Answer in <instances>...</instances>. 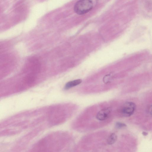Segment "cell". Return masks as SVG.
Masks as SVG:
<instances>
[{
    "instance_id": "obj_7",
    "label": "cell",
    "mask_w": 152,
    "mask_h": 152,
    "mask_svg": "<svg viewBox=\"0 0 152 152\" xmlns=\"http://www.w3.org/2000/svg\"><path fill=\"white\" fill-rule=\"evenodd\" d=\"M117 136L114 133L111 134L108 137L107 142L108 144L111 145L114 143L117 140Z\"/></svg>"
},
{
    "instance_id": "obj_4",
    "label": "cell",
    "mask_w": 152,
    "mask_h": 152,
    "mask_svg": "<svg viewBox=\"0 0 152 152\" xmlns=\"http://www.w3.org/2000/svg\"><path fill=\"white\" fill-rule=\"evenodd\" d=\"M82 82L81 79H77L68 82L66 83L64 87L65 89H69L80 84Z\"/></svg>"
},
{
    "instance_id": "obj_2",
    "label": "cell",
    "mask_w": 152,
    "mask_h": 152,
    "mask_svg": "<svg viewBox=\"0 0 152 152\" xmlns=\"http://www.w3.org/2000/svg\"><path fill=\"white\" fill-rule=\"evenodd\" d=\"M136 108L135 104L131 102H127L124 103L120 109V113L124 117H129L134 113Z\"/></svg>"
},
{
    "instance_id": "obj_6",
    "label": "cell",
    "mask_w": 152,
    "mask_h": 152,
    "mask_svg": "<svg viewBox=\"0 0 152 152\" xmlns=\"http://www.w3.org/2000/svg\"><path fill=\"white\" fill-rule=\"evenodd\" d=\"M114 77V74L112 72L105 75L103 77V80L105 84H108L111 82Z\"/></svg>"
},
{
    "instance_id": "obj_5",
    "label": "cell",
    "mask_w": 152,
    "mask_h": 152,
    "mask_svg": "<svg viewBox=\"0 0 152 152\" xmlns=\"http://www.w3.org/2000/svg\"><path fill=\"white\" fill-rule=\"evenodd\" d=\"M35 77L32 74H29L26 75L24 78L23 82L24 84L30 85L34 81Z\"/></svg>"
},
{
    "instance_id": "obj_8",
    "label": "cell",
    "mask_w": 152,
    "mask_h": 152,
    "mask_svg": "<svg viewBox=\"0 0 152 152\" xmlns=\"http://www.w3.org/2000/svg\"><path fill=\"white\" fill-rule=\"evenodd\" d=\"M126 126V125L124 123L121 122H117L116 123L115 126L116 128H120Z\"/></svg>"
},
{
    "instance_id": "obj_3",
    "label": "cell",
    "mask_w": 152,
    "mask_h": 152,
    "mask_svg": "<svg viewBox=\"0 0 152 152\" xmlns=\"http://www.w3.org/2000/svg\"><path fill=\"white\" fill-rule=\"evenodd\" d=\"M111 111V109L109 107L103 109L97 113L96 118L99 121L105 120L108 118Z\"/></svg>"
},
{
    "instance_id": "obj_9",
    "label": "cell",
    "mask_w": 152,
    "mask_h": 152,
    "mask_svg": "<svg viewBox=\"0 0 152 152\" xmlns=\"http://www.w3.org/2000/svg\"><path fill=\"white\" fill-rule=\"evenodd\" d=\"M142 133L144 135H146L147 134V133L146 132H143Z\"/></svg>"
},
{
    "instance_id": "obj_1",
    "label": "cell",
    "mask_w": 152,
    "mask_h": 152,
    "mask_svg": "<svg viewBox=\"0 0 152 152\" xmlns=\"http://www.w3.org/2000/svg\"><path fill=\"white\" fill-rule=\"evenodd\" d=\"M93 3L91 0H79L75 4L74 10L77 14L81 15L90 11L93 8Z\"/></svg>"
}]
</instances>
